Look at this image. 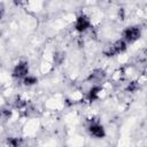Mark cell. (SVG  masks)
<instances>
[{
  "mask_svg": "<svg viewBox=\"0 0 147 147\" xmlns=\"http://www.w3.org/2000/svg\"><path fill=\"white\" fill-rule=\"evenodd\" d=\"M88 131L95 138H103L105 137V129L100 124H98V123L91 124L90 127H88Z\"/></svg>",
  "mask_w": 147,
  "mask_h": 147,
  "instance_id": "277c9868",
  "label": "cell"
},
{
  "mask_svg": "<svg viewBox=\"0 0 147 147\" xmlns=\"http://www.w3.org/2000/svg\"><path fill=\"white\" fill-rule=\"evenodd\" d=\"M37 83V78L36 77H33V76H25L24 77V84L25 85H33V84H36Z\"/></svg>",
  "mask_w": 147,
  "mask_h": 147,
  "instance_id": "ba28073f",
  "label": "cell"
},
{
  "mask_svg": "<svg viewBox=\"0 0 147 147\" xmlns=\"http://www.w3.org/2000/svg\"><path fill=\"white\" fill-rule=\"evenodd\" d=\"M123 37H124V41H134L140 37V29L138 26H131L127 28L124 32H123Z\"/></svg>",
  "mask_w": 147,
  "mask_h": 147,
  "instance_id": "7a4b0ae2",
  "label": "cell"
},
{
  "mask_svg": "<svg viewBox=\"0 0 147 147\" xmlns=\"http://www.w3.org/2000/svg\"><path fill=\"white\" fill-rule=\"evenodd\" d=\"M125 48H126V42L124 40H117L111 46H109L108 49L105 51V54L107 56H114L115 54H118V53L125 51Z\"/></svg>",
  "mask_w": 147,
  "mask_h": 147,
  "instance_id": "6da1fadb",
  "label": "cell"
},
{
  "mask_svg": "<svg viewBox=\"0 0 147 147\" xmlns=\"http://www.w3.org/2000/svg\"><path fill=\"white\" fill-rule=\"evenodd\" d=\"M99 92H100V87H99V86H93V87L90 90V93H88V99H90V100H94V99L98 96Z\"/></svg>",
  "mask_w": 147,
  "mask_h": 147,
  "instance_id": "52a82bcc",
  "label": "cell"
},
{
  "mask_svg": "<svg viewBox=\"0 0 147 147\" xmlns=\"http://www.w3.org/2000/svg\"><path fill=\"white\" fill-rule=\"evenodd\" d=\"M103 78H105V71L101 70V69H96V70H94L91 74V76H90L88 79L92 80L93 83H100Z\"/></svg>",
  "mask_w": 147,
  "mask_h": 147,
  "instance_id": "8992f818",
  "label": "cell"
},
{
  "mask_svg": "<svg viewBox=\"0 0 147 147\" xmlns=\"http://www.w3.org/2000/svg\"><path fill=\"white\" fill-rule=\"evenodd\" d=\"M8 142H9L13 147H18V146H20V140H18L17 138H10V139L8 140Z\"/></svg>",
  "mask_w": 147,
  "mask_h": 147,
  "instance_id": "9c48e42d",
  "label": "cell"
},
{
  "mask_svg": "<svg viewBox=\"0 0 147 147\" xmlns=\"http://www.w3.org/2000/svg\"><path fill=\"white\" fill-rule=\"evenodd\" d=\"M88 26H90V20L85 15H82V16H79L77 18V21H76V30L85 31Z\"/></svg>",
  "mask_w": 147,
  "mask_h": 147,
  "instance_id": "5b68a950",
  "label": "cell"
},
{
  "mask_svg": "<svg viewBox=\"0 0 147 147\" xmlns=\"http://www.w3.org/2000/svg\"><path fill=\"white\" fill-rule=\"evenodd\" d=\"M29 72V67H28V63L26 62H20L15 68H14V71H13V76L14 77H17V78H21V77H25Z\"/></svg>",
  "mask_w": 147,
  "mask_h": 147,
  "instance_id": "3957f363",
  "label": "cell"
},
{
  "mask_svg": "<svg viewBox=\"0 0 147 147\" xmlns=\"http://www.w3.org/2000/svg\"><path fill=\"white\" fill-rule=\"evenodd\" d=\"M2 15H3V6L0 3V18L2 17Z\"/></svg>",
  "mask_w": 147,
  "mask_h": 147,
  "instance_id": "30bf717a",
  "label": "cell"
}]
</instances>
